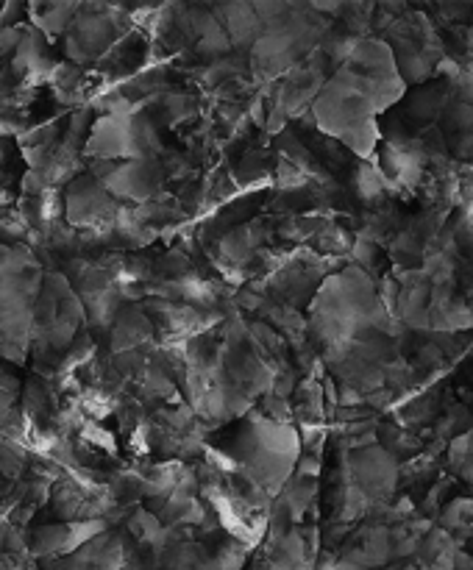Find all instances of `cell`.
Wrapping results in <instances>:
<instances>
[{"label": "cell", "instance_id": "1", "mask_svg": "<svg viewBox=\"0 0 473 570\" xmlns=\"http://www.w3.org/2000/svg\"><path fill=\"white\" fill-rule=\"evenodd\" d=\"M103 532H106V520H62L51 526H39L37 532L31 534L28 551L42 559L73 557L78 548H84Z\"/></svg>", "mask_w": 473, "mask_h": 570}, {"label": "cell", "instance_id": "2", "mask_svg": "<svg viewBox=\"0 0 473 570\" xmlns=\"http://www.w3.org/2000/svg\"><path fill=\"white\" fill-rule=\"evenodd\" d=\"M84 151L92 159H145L142 156L137 128H134V114L117 117V114H103L90 131V140Z\"/></svg>", "mask_w": 473, "mask_h": 570}, {"label": "cell", "instance_id": "3", "mask_svg": "<svg viewBox=\"0 0 473 570\" xmlns=\"http://www.w3.org/2000/svg\"><path fill=\"white\" fill-rule=\"evenodd\" d=\"M115 201L109 198V192L103 190L101 181L92 176H84L73 181V187L67 192V220L73 226L98 228L112 226L117 217Z\"/></svg>", "mask_w": 473, "mask_h": 570}, {"label": "cell", "instance_id": "4", "mask_svg": "<svg viewBox=\"0 0 473 570\" xmlns=\"http://www.w3.org/2000/svg\"><path fill=\"white\" fill-rule=\"evenodd\" d=\"M101 187L117 198L145 203L162 187V167L154 159H128L103 178Z\"/></svg>", "mask_w": 473, "mask_h": 570}, {"label": "cell", "instance_id": "5", "mask_svg": "<svg viewBox=\"0 0 473 570\" xmlns=\"http://www.w3.org/2000/svg\"><path fill=\"white\" fill-rule=\"evenodd\" d=\"M148 337H151V323H148V317L140 315L137 309H131V312L120 315V320H117L112 348H115V354H126V351H131L134 345H140V342H145Z\"/></svg>", "mask_w": 473, "mask_h": 570}, {"label": "cell", "instance_id": "6", "mask_svg": "<svg viewBox=\"0 0 473 570\" xmlns=\"http://www.w3.org/2000/svg\"><path fill=\"white\" fill-rule=\"evenodd\" d=\"M28 468V451L20 440H12L6 434H0V476L3 479H20L23 470Z\"/></svg>", "mask_w": 473, "mask_h": 570}, {"label": "cell", "instance_id": "7", "mask_svg": "<svg viewBox=\"0 0 473 570\" xmlns=\"http://www.w3.org/2000/svg\"><path fill=\"white\" fill-rule=\"evenodd\" d=\"M28 270H37L28 251L12 248V245H0V281H12Z\"/></svg>", "mask_w": 473, "mask_h": 570}, {"label": "cell", "instance_id": "8", "mask_svg": "<svg viewBox=\"0 0 473 570\" xmlns=\"http://www.w3.org/2000/svg\"><path fill=\"white\" fill-rule=\"evenodd\" d=\"M76 12L78 6H59V3H53V6H34L37 26L42 28V31H48L51 37L62 34L67 23H73V14Z\"/></svg>", "mask_w": 473, "mask_h": 570}, {"label": "cell", "instance_id": "9", "mask_svg": "<svg viewBox=\"0 0 473 570\" xmlns=\"http://www.w3.org/2000/svg\"><path fill=\"white\" fill-rule=\"evenodd\" d=\"M92 354H95V342H92L90 337H81V340L73 342V351H70V354L62 359V365H59V373L64 376V373L76 370L78 365H84V362H87Z\"/></svg>", "mask_w": 473, "mask_h": 570}, {"label": "cell", "instance_id": "10", "mask_svg": "<svg viewBox=\"0 0 473 570\" xmlns=\"http://www.w3.org/2000/svg\"><path fill=\"white\" fill-rule=\"evenodd\" d=\"M81 437L87 440V445H95V448H103L106 454H115V451H117L115 437H112L109 431H103L101 426H95V423H90L87 429L81 431Z\"/></svg>", "mask_w": 473, "mask_h": 570}, {"label": "cell", "instance_id": "11", "mask_svg": "<svg viewBox=\"0 0 473 570\" xmlns=\"http://www.w3.org/2000/svg\"><path fill=\"white\" fill-rule=\"evenodd\" d=\"M20 39L23 37H20V31H17V28H0V56L17 51Z\"/></svg>", "mask_w": 473, "mask_h": 570}]
</instances>
